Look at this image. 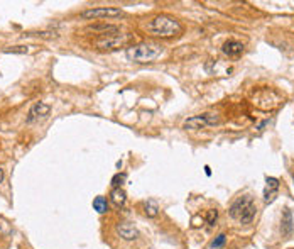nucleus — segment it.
Returning a JSON list of instances; mask_svg holds the SVG:
<instances>
[{
    "mask_svg": "<svg viewBox=\"0 0 294 249\" xmlns=\"http://www.w3.org/2000/svg\"><path fill=\"white\" fill-rule=\"evenodd\" d=\"M147 32L156 38H174V36H179L183 32V26L178 19H174L172 16H167V14H159V16L152 17L151 21L147 22Z\"/></svg>",
    "mask_w": 294,
    "mask_h": 249,
    "instance_id": "obj_1",
    "label": "nucleus"
},
{
    "mask_svg": "<svg viewBox=\"0 0 294 249\" xmlns=\"http://www.w3.org/2000/svg\"><path fill=\"white\" fill-rule=\"evenodd\" d=\"M125 54L134 63H152L154 59L159 58L162 54V46L146 41V43L129 46Z\"/></svg>",
    "mask_w": 294,
    "mask_h": 249,
    "instance_id": "obj_2",
    "label": "nucleus"
},
{
    "mask_svg": "<svg viewBox=\"0 0 294 249\" xmlns=\"http://www.w3.org/2000/svg\"><path fill=\"white\" fill-rule=\"evenodd\" d=\"M255 212H257V209H255L254 198L250 195L239 197L230 205V217L240 220L242 224H250L255 217Z\"/></svg>",
    "mask_w": 294,
    "mask_h": 249,
    "instance_id": "obj_3",
    "label": "nucleus"
},
{
    "mask_svg": "<svg viewBox=\"0 0 294 249\" xmlns=\"http://www.w3.org/2000/svg\"><path fill=\"white\" fill-rule=\"evenodd\" d=\"M220 124V115L218 114H202V115H193V117L186 119L183 124V129L186 131H200L208 126H215Z\"/></svg>",
    "mask_w": 294,
    "mask_h": 249,
    "instance_id": "obj_4",
    "label": "nucleus"
},
{
    "mask_svg": "<svg viewBox=\"0 0 294 249\" xmlns=\"http://www.w3.org/2000/svg\"><path fill=\"white\" fill-rule=\"evenodd\" d=\"M120 16H124V11L117 7H96L81 12L83 19H114V17Z\"/></svg>",
    "mask_w": 294,
    "mask_h": 249,
    "instance_id": "obj_5",
    "label": "nucleus"
},
{
    "mask_svg": "<svg viewBox=\"0 0 294 249\" xmlns=\"http://www.w3.org/2000/svg\"><path fill=\"white\" fill-rule=\"evenodd\" d=\"M132 39V34H117V36H109V38H100L95 41L96 48L100 49H117L120 48V46H125L129 43V41Z\"/></svg>",
    "mask_w": 294,
    "mask_h": 249,
    "instance_id": "obj_6",
    "label": "nucleus"
},
{
    "mask_svg": "<svg viewBox=\"0 0 294 249\" xmlns=\"http://www.w3.org/2000/svg\"><path fill=\"white\" fill-rule=\"evenodd\" d=\"M51 112V107L48 104L44 102H36L32 107L29 109V114H27V124H32V122H37V121H43L46 119Z\"/></svg>",
    "mask_w": 294,
    "mask_h": 249,
    "instance_id": "obj_7",
    "label": "nucleus"
},
{
    "mask_svg": "<svg viewBox=\"0 0 294 249\" xmlns=\"http://www.w3.org/2000/svg\"><path fill=\"white\" fill-rule=\"evenodd\" d=\"M86 32H93L96 36H104V38H109V36H117V32L120 31L119 26L115 24H107V22H98V24H91L88 26Z\"/></svg>",
    "mask_w": 294,
    "mask_h": 249,
    "instance_id": "obj_8",
    "label": "nucleus"
},
{
    "mask_svg": "<svg viewBox=\"0 0 294 249\" xmlns=\"http://www.w3.org/2000/svg\"><path fill=\"white\" fill-rule=\"evenodd\" d=\"M279 193V180L267 177L265 178V188H264V202L265 204H272L277 198Z\"/></svg>",
    "mask_w": 294,
    "mask_h": 249,
    "instance_id": "obj_9",
    "label": "nucleus"
},
{
    "mask_svg": "<svg viewBox=\"0 0 294 249\" xmlns=\"http://www.w3.org/2000/svg\"><path fill=\"white\" fill-rule=\"evenodd\" d=\"M222 53L228 58H239L244 53V44L237 39H228L225 44L222 46Z\"/></svg>",
    "mask_w": 294,
    "mask_h": 249,
    "instance_id": "obj_10",
    "label": "nucleus"
},
{
    "mask_svg": "<svg viewBox=\"0 0 294 249\" xmlns=\"http://www.w3.org/2000/svg\"><path fill=\"white\" fill-rule=\"evenodd\" d=\"M117 232L124 241H135L139 237V230L130 222H119L117 224Z\"/></svg>",
    "mask_w": 294,
    "mask_h": 249,
    "instance_id": "obj_11",
    "label": "nucleus"
},
{
    "mask_svg": "<svg viewBox=\"0 0 294 249\" xmlns=\"http://www.w3.org/2000/svg\"><path fill=\"white\" fill-rule=\"evenodd\" d=\"M110 200H112V204L117 207H124L125 202H127V195H125V192L122 188H114L110 193Z\"/></svg>",
    "mask_w": 294,
    "mask_h": 249,
    "instance_id": "obj_12",
    "label": "nucleus"
},
{
    "mask_svg": "<svg viewBox=\"0 0 294 249\" xmlns=\"http://www.w3.org/2000/svg\"><path fill=\"white\" fill-rule=\"evenodd\" d=\"M292 214L289 209H284V215H282V234L284 236H291L292 232Z\"/></svg>",
    "mask_w": 294,
    "mask_h": 249,
    "instance_id": "obj_13",
    "label": "nucleus"
},
{
    "mask_svg": "<svg viewBox=\"0 0 294 249\" xmlns=\"http://www.w3.org/2000/svg\"><path fill=\"white\" fill-rule=\"evenodd\" d=\"M93 209H95L98 214H105V212H109V202H107V198L96 197L95 200H93Z\"/></svg>",
    "mask_w": 294,
    "mask_h": 249,
    "instance_id": "obj_14",
    "label": "nucleus"
},
{
    "mask_svg": "<svg viewBox=\"0 0 294 249\" xmlns=\"http://www.w3.org/2000/svg\"><path fill=\"white\" fill-rule=\"evenodd\" d=\"M144 212H146L147 217H157V214H159V209H157V205L154 204L152 200H149L144 204Z\"/></svg>",
    "mask_w": 294,
    "mask_h": 249,
    "instance_id": "obj_15",
    "label": "nucleus"
},
{
    "mask_svg": "<svg viewBox=\"0 0 294 249\" xmlns=\"http://www.w3.org/2000/svg\"><path fill=\"white\" fill-rule=\"evenodd\" d=\"M125 173H117L114 178H112V187L114 188H122L124 185V182H125Z\"/></svg>",
    "mask_w": 294,
    "mask_h": 249,
    "instance_id": "obj_16",
    "label": "nucleus"
},
{
    "mask_svg": "<svg viewBox=\"0 0 294 249\" xmlns=\"http://www.w3.org/2000/svg\"><path fill=\"white\" fill-rule=\"evenodd\" d=\"M205 219H207V222L210 225H215V222H217V219H218V212L217 210H208L207 212V215H205Z\"/></svg>",
    "mask_w": 294,
    "mask_h": 249,
    "instance_id": "obj_17",
    "label": "nucleus"
},
{
    "mask_svg": "<svg viewBox=\"0 0 294 249\" xmlns=\"http://www.w3.org/2000/svg\"><path fill=\"white\" fill-rule=\"evenodd\" d=\"M225 241H227V236L225 234H220L215 241L212 242V247L213 249H220V247H223V244H225Z\"/></svg>",
    "mask_w": 294,
    "mask_h": 249,
    "instance_id": "obj_18",
    "label": "nucleus"
},
{
    "mask_svg": "<svg viewBox=\"0 0 294 249\" xmlns=\"http://www.w3.org/2000/svg\"><path fill=\"white\" fill-rule=\"evenodd\" d=\"M29 49H27V46H14V48H6L4 49V53H27Z\"/></svg>",
    "mask_w": 294,
    "mask_h": 249,
    "instance_id": "obj_19",
    "label": "nucleus"
},
{
    "mask_svg": "<svg viewBox=\"0 0 294 249\" xmlns=\"http://www.w3.org/2000/svg\"><path fill=\"white\" fill-rule=\"evenodd\" d=\"M4 177H6V175H4V170H0V183L4 182Z\"/></svg>",
    "mask_w": 294,
    "mask_h": 249,
    "instance_id": "obj_20",
    "label": "nucleus"
},
{
    "mask_svg": "<svg viewBox=\"0 0 294 249\" xmlns=\"http://www.w3.org/2000/svg\"><path fill=\"white\" fill-rule=\"evenodd\" d=\"M205 170H207V175L210 177V175H212V172H210V166H205Z\"/></svg>",
    "mask_w": 294,
    "mask_h": 249,
    "instance_id": "obj_21",
    "label": "nucleus"
},
{
    "mask_svg": "<svg viewBox=\"0 0 294 249\" xmlns=\"http://www.w3.org/2000/svg\"><path fill=\"white\" fill-rule=\"evenodd\" d=\"M292 178H294V173H292Z\"/></svg>",
    "mask_w": 294,
    "mask_h": 249,
    "instance_id": "obj_22",
    "label": "nucleus"
}]
</instances>
